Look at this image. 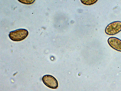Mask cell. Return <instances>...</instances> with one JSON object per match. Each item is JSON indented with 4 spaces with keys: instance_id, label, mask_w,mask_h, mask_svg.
I'll list each match as a JSON object with an SVG mask.
<instances>
[{
    "instance_id": "6",
    "label": "cell",
    "mask_w": 121,
    "mask_h": 91,
    "mask_svg": "<svg viewBox=\"0 0 121 91\" xmlns=\"http://www.w3.org/2000/svg\"><path fill=\"white\" fill-rule=\"evenodd\" d=\"M20 2L26 4H31L33 3L35 0H19Z\"/></svg>"
},
{
    "instance_id": "1",
    "label": "cell",
    "mask_w": 121,
    "mask_h": 91,
    "mask_svg": "<svg viewBox=\"0 0 121 91\" xmlns=\"http://www.w3.org/2000/svg\"><path fill=\"white\" fill-rule=\"evenodd\" d=\"M28 31L25 29H19L10 32L9 36L13 41H19L24 39L28 36Z\"/></svg>"
},
{
    "instance_id": "4",
    "label": "cell",
    "mask_w": 121,
    "mask_h": 91,
    "mask_svg": "<svg viewBox=\"0 0 121 91\" xmlns=\"http://www.w3.org/2000/svg\"><path fill=\"white\" fill-rule=\"evenodd\" d=\"M108 42L112 48L121 52V40L118 38L112 37L109 38Z\"/></svg>"
},
{
    "instance_id": "3",
    "label": "cell",
    "mask_w": 121,
    "mask_h": 91,
    "mask_svg": "<svg viewBox=\"0 0 121 91\" xmlns=\"http://www.w3.org/2000/svg\"><path fill=\"white\" fill-rule=\"evenodd\" d=\"M43 83L47 87L52 89H56L59 86L58 82L54 77L49 75H45L42 78Z\"/></svg>"
},
{
    "instance_id": "2",
    "label": "cell",
    "mask_w": 121,
    "mask_h": 91,
    "mask_svg": "<svg viewBox=\"0 0 121 91\" xmlns=\"http://www.w3.org/2000/svg\"><path fill=\"white\" fill-rule=\"evenodd\" d=\"M121 31V22L116 21L111 23L106 27V34L109 35H113Z\"/></svg>"
},
{
    "instance_id": "5",
    "label": "cell",
    "mask_w": 121,
    "mask_h": 91,
    "mask_svg": "<svg viewBox=\"0 0 121 91\" xmlns=\"http://www.w3.org/2000/svg\"><path fill=\"white\" fill-rule=\"evenodd\" d=\"M81 1L83 4L85 5H90L95 3L97 0H81Z\"/></svg>"
}]
</instances>
